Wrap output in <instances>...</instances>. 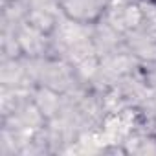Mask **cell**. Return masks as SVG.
Listing matches in <instances>:
<instances>
[{"label":"cell","instance_id":"1","mask_svg":"<svg viewBox=\"0 0 156 156\" xmlns=\"http://www.w3.org/2000/svg\"><path fill=\"white\" fill-rule=\"evenodd\" d=\"M55 4L70 22L94 26L107 15L112 0H55Z\"/></svg>","mask_w":156,"mask_h":156},{"label":"cell","instance_id":"2","mask_svg":"<svg viewBox=\"0 0 156 156\" xmlns=\"http://www.w3.org/2000/svg\"><path fill=\"white\" fill-rule=\"evenodd\" d=\"M141 2H145V4H149V6H154V8H156V0H141Z\"/></svg>","mask_w":156,"mask_h":156}]
</instances>
